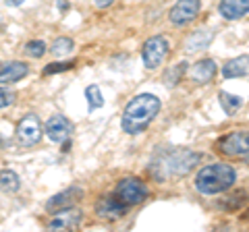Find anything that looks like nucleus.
Returning a JSON list of instances; mask_svg holds the SVG:
<instances>
[{"label": "nucleus", "instance_id": "f257e3e1", "mask_svg": "<svg viewBox=\"0 0 249 232\" xmlns=\"http://www.w3.org/2000/svg\"><path fill=\"white\" fill-rule=\"evenodd\" d=\"M160 99L154 94H139L127 104L123 112L121 127L127 135H139L150 127V122L156 118V114L160 112Z\"/></svg>", "mask_w": 249, "mask_h": 232}, {"label": "nucleus", "instance_id": "f03ea898", "mask_svg": "<svg viewBox=\"0 0 249 232\" xmlns=\"http://www.w3.org/2000/svg\"><path fill=\"white\" fill-rule=\"evenodd\" d=\"M237 181L235 168L229 164H210L201 168L196 176V187L204 195H216V193H224L231 189Z\"/></svg>", "mask_w": 249, "mask_h": 232}, {"label": "nucleus", "instance_id": "7ed1b4c3", "mask_svg": "<svg viewBox=\"0 0 249 232\" xmlns=\"http://www.w3.org/2000/svg\"><path fill=\"white\" fill-rule=\"evenodd\" d=\"M199 153L196 151H187V149H175L166 151L164 156L158 160V164H154L156 170V179L166 181L168 176H183L199 162Z\"/></svg>", "mask_w": 249, "mask_h": 232}, {"label": "nucleus", "instance_id": "20e7f679", "mask_svg": "<svg viewBox=\"0 0 249 232\" xmlns=\"http://www.w3.org/2000/svg\"><path fill=\"white\" fill-rule=\"evenodd\" d=\"M42 139V122L36 114L23 116L17 125V141L23 148H34Z\"/></svg>", "mask_w": 249, "mask_h": 232}, {"label": "nucleus", "instance_id": "39448f33", "mask_svg": "<svg viewBox=\"0 0 249 232\" xmlns=\"http://www.w3.org/2000/svg\"><path fill=\"white\" fill-rule=\"evenodd\" d=\"M143 65L145 68H156L164 63L166 54H168V42L162 35H154L150 40H145L143 44Z\"/></svg>", "mask_w": 249, "mask_h": 232}, {"label": "nucleus", "instance_id": "423d86ee", "mask_svg": "<svg viewBox=\"0 0 249 232\" xmlns=\"http://www.w3.org/2000/svg\"><path fill=\"white\" fill-rule=\"evenodd\" d=\"M116 197L127 205H137V203H142V201H145L147 187L137 179H123L116 184Z\"/></svg>", "mask_w": 249, "mask_h": 232}, {"label": "nucleus", "instance_id": "0eeeda50", "mask_svg": "<svg viewBox=\"0 0 249 232\" xmlns=\"http://www.w3.org/2000/svg\"><path fill=\"white\" fill-rule=\"evenodd\" d=\"M247 131H232L227 137H222L218 141V151L224 153V156H232V158H239V156H247Z\"/></svg>", "mask_w": 249, "mask_h": 232}, {"label": "nucleus", "instance_id": "6e6552de", "mask_svg": "<svg viewBox=\"0 0 249 232\" xmlns=\"http://www.w3.org/2000/svg\"><path fill=\"white\" fill-rule=\"evenodd\" d=\"M199 9H201L199 0H178L173 9H170V21H173V25L183 27L197 17Z\"/></svg>", "mask_w": 249, "mask_h": 232}, {"label": "nucleus", "instance_id": "1a4fd4ad", "mask_svg": "<svg viewBox=\"0 0 249 232\" xmlns=\"http://www.w3.org/2000/svg\"><path fill=\"white\" fill-rule=\"evenodd\" d=\"M46 135H48L50 141L54 143H65L69 137H71L73 133V122L67 118V116H62V114H54L52 118L46 122Z\"/></svg>", "mask_w": 249, "mask_h": 232}, {"label": "nucleus", "instance_id": "9d476101", "mask_svg": "<svg viewBox=\"0 0 249 232\" xmlns=\"http://www.w3.org/2000/svg\"><path fill=\"white\" fill-rule=\"evenodd\" d=\"M56 215L48 222L50 230H73L81 224V212L73 210V207H65V210L54 212Z\"/></svg>", "mask_w": 249, "mask_h": 232}, {"label": "nucleus", "instance_id": "9b49d317", "mask_svg": "<svg viewBox=\"0 0 249 232\" xmlns=\"http://www.w3.org/2000/svg\"><path fill=\"white\" fill-rule=\"evenodd\" d=\"M83 197V191L79 187H71L67 191L58 193V195H54L48 199V203H46V212H58V210H65V207H73L77 201Z\"/></svg>", "mask_w": 249, "mask_h": 232}, {"label": "nucleus", "instance_id": "f8f14e48", "mask_svg": "<svg viewBox=\"0 0 249 232\" xmlns=\"http://www.w3.org/2000/svg\"><path fill=\"white\" fill-rule=\"evenodd\" d=\"M96 214L100 218H108V220H116L123 218L127 214V203H123L119 197H102L96 205Z\"/></svg>", "mask_w": 249, "mask_h": 232}, {"label": "nucleus", "instance_id": "ddd939ff", "mask_svg": "<svg viewBox=\"0 0 249 232\" xmlns=\"http://www.w3.org/2000/svg\"><path fill=\"white\" fill-rule=\"evenodd\" d=\"M27 73H29V66L25 63H19V60L4 63L0 65V83H17Z\"/></svg>", "mask_w": 249, "mask_h": 232}, {"label": "nucleus", "instance_id": "4468645a", "mask_svg": "<svg viewBox=\"0 0 249 232\" xmlns=\"http://www.w3.org/2000/svg\"><path fill=\"white\" fill-rule=\"evenodd\" d=\"M220 15L229 21H237L245 17L249 11V0H220Z\"/></svg>", "mask_w": 249, "mask_h": 232}, {"label": "nucleus", "instance_id": "2eb2a0df", "mask_svg": "<svg viewBox=\"0 0 249 232\" xmlns=\"http://www.w3.org/2000/svg\"><path fill=\"white\" fill-rule=\"evenodd\" d=\"M189 75H191V79L196 83H210L214 79V75H216V63L212 58L199 60V63H196L191 66Z\"/></svg>", "mask_w": 249, "mask_h": 232}, {"label": "nucleus", "instance_id": "dca6fc26", "mask_svg": "<svg viewBox=\"0 0 249 232\" xmlns=\"http://www.w3.org/2000/svg\"><path fill=\"white\" fill-rule=\"evenodd\" d=\"M247 63H249V58H247V54H243V56H239V58H232L229 60L227 65L222 66V77L224 79H235V77H245L247 75Z\"/></svg>", "mask_w": 249, "mask_h": 232}, {"label": "nucleus", "instance_id": "f3484780", "mask_svg": "<svg viewBox=\"0 0 249 232\" xmlns=\"http://www.w3.org/2000/svg\"><path fill=\"white\" fill-rule=\"evenodd\" d=\"M212 42V32H196L193 35L187 37L185 42V50L187 52H197L208 48V44Z\"/></svg>", "mask_w": 249, "mask_h": 232}, {"label": "nucleus", "instance_id": "a211bd4d", "mask_svg": "<svg viewBox=\"0 0 249 232\" xmlns=\"http://www.w3.org/2000/svg\"><path fill=\"white\" fill-rule=\"evenodd\" d=\"M19 187H21V181L13 170H2L0 172V191L15 193V191H19Z\"/></svg>", "mask_w": 249, "mask_h": 232}, {"label": "nucleus", "instance_id": "6ab92c4d", "mask_svg": "<svg viewBox=\"0 0 249 232\" xmlns=\"http://www.w3.org/2000/svg\"><path fill=\"white\" fill-rule=\"evenodd\" d=\"M220 104L224 108V112L227 114H235L241 104H243V99H241L239 96H232V94H227V91H220Z\"/></svg>", "mask_w": 249, "mask_h": 232}, {"label": "nucleus", "instance_id": "aec40b11", "mask_svg": "<svg viewBox=\"0 0 249 232\" xmlns=\"http://www.w3.org/2000/svg\"><path fill=\"white\" fill-rule=\"evenodd\" d=\"M85 98H88L89 110H96V108H102L104 106V98H102V94H100L98 85H89V87L85 89Z\"/></svg>", "mask_w": 249, "mask_h": 232}, {"label": "nucleus", "instance_id": "412c9836", "mask_svg": "<svg viewBox=\"0 0 249 232\" xmlns=\"http://www.w3.org/2000/svg\"><path fill=\"white\" fill-rule=\"evenodd\" d=\"M50 50H52V54H56V56L71 54L73 52V40H71V37H58V40H54Z\"/></svg>", "mask_w": 249, "mask_h": 232}, {"label": "nucleus", "instance_id": "4be33fe9", "mask_svg": "<svg viewBox=\"0 0 249 232\" xmlns=\"http://www.w3.org/2000/svg\"><path fill=\"white\" fill-rule=\"evenodd\" d=\"M23 52H25L27 56H31V58H42L46 54V44L42 40H31V42L25 44Z\"/></svg>", "mask_w": 249, "mask_h": 232}, {"label": "nucleus", "instance_id": "5701e85b", "mask_svg": "<svg viewBox=\"0 0 249 232\" xmlns=\"http://www.w3.org/2000/svg\"><path fill=\"white\" fill-rule=\"evenodd\" d=\"M185 71H187V63H178L177 68H170V71L164 75L166 85H175V83H178V79H181V75H183Z\"/></svg>", "mask_w": 249, "mask_h": 232}, {"label": "nucleus", "instance_id": "b1692460", "mask_svg": "<svg viewBox=\"0 0 249 232\" xmlns=\"http://www.w3.org/2000/svg\"><path fill=\"white\" fill-rule=\"evenodd\" d=\"M75 63L73 60H69V63H52L44 68V75H54V73H62V71H69V68H73Z\"/></svg>", "mask_w": 249, "mask_h": 232}, {"label": "nucleus", "instance_id": "393cba45", "mask_svg": "<svg viewBox=\"0 0 249 232\" xmlns=\"http://www.w3.org/2000/svg\"><path fill=\"white\" fill-rule=\"evenodd\" d=\"M15 91L11 89H4V87H0V108H6V106H11L15 102Z\"/></svg>", "mask_w": 249, "mask_h": 232}, {"label": "nucleus", "instance_id": "a878e982", "mask_svg": "<svg viewBox=\"0 0 249 232\" xmlns=\"http://www.w3.org/2000/svg\"><path fill=\"white\" fill-rule=\"evenodd\" d=\"M93 2H96V6H100V9H108L114 0H93Z\"/></svg>", "mask_w": 249, "mask_h": 232}, {"label": "nucleus", "instance_id": "bb28decb", "mask_svg": "<svg viewBox=\"0 0 249 232\" xmlns=\"http://www.w3.org/2000/svg\"><path fill=\"white\" fill-rule=\"evenodd\" d=\"M4 2H6V6H19L25 2V0H4Z\"/></svg>", "mask_w": 249, "mask_h": 232}, {"label": "nucleus", "instance_id": "cd10ccee", "mask_svg": "<svg viewBox=\"0 0 249 232\" xmlns=\"http://www.w3.org/2000/svg\"><path fill=\"white\" fill-rule=\"evenodd\" d=\"M4 145H6V143H4V139H2V137H0V149H2V148H4Z\"/></svg>", "mask_w": 249, "mask_h": 232}]
</instances>
